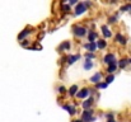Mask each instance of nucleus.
Returning a JSON list of instances; mask_svg holds the SVG:
<instances>
[{
  "instance_id": "nucleus-1",
  "label": "nucleus",
  "mask_w": 131,
  "mask_h": 122,
  "mask_svg": "<svg viewBox=\"0 0 131 122\" xmlns=\"http://www.w3.org/2000/svg\"><path fill=\"white\" fill-rule=\"evenodd\" d=\"M73 33H74L75 37L82 38V37H84L88 33V29L85 27H83V26H74L73 27Z\"/></svg>"
},
{
  "instance_id": "nucleus-2",
  "label": "nucleus",
  "mask_w": 131,
  "mask_h": 122,
  "mask_svg": "<svg viewBox=\"0 0 131 122\" xmlns=\"http://www.w3.org/2000/svg\"><path fill=\"white\" fill-rule=\"evenodd\" d=\"M82 121L83 122H92L94 121V117H93V111L89 108V109H84L83 115H82Z\"/></svg>"
},
{
  "instance_id": "nucleus-3",
  "label": "nucleus",
  "mask_w": 131,
  "mask_h": 122,
  "mask_svg": "<svg viewBox=\"0 0 131 122\" xmlns=\"http://www.w3.org/2000/svg\"><path fill=\"white\" fill-rule=\"evenodd\" d=\"M87 12V6L84 5V3H78L75 4V9H74V13L75 15H82L83 13Z\"/></svg>"
},
{
  "instance_id": "nucleus-4",
  "label": "nucleus",
  "mask_w": 131,
  "mask_h": 122,
  "mask_svg": "<svg viewBox=\"0 0 131 122\" xmlns=\"http://www.w3.org/2000/svg\"><path fill=\"white\" fill-rule=\"evenodd\" d=\"M103 62L107 64V65L117 62V60H116V55H115V53H107V55L104 56V59H103Z\"/></svg>"
},
{
  "instance_id": "nucleus-5",
  "label": "nucleus",
  "mask_w": 131,
  "mask_h": 122,
  "mask_svg": "<svg viewBox=\"0 0 131 122\" xmlns=\"http://www.w3.org/2000/svg\"><path fill=\"white\" fill-rule=\"evenodd\" d=\"M90 89H87V88H84V89H82L80 92H77V97L79 98V99H85V98H88V95L90 94Z\"/></svg>"
},
{
  "instance_id": "nucleus-6",
  "label": "nucleus",
  "mask_w": 131,
  "mask_h": 122,
  "mask_svg": "<svg viewBox=\"0 0 131 122\" xmlns=\"http://www.w3.org/2000/svg\"><path fill=\"white\" fill-rule=\"evenodd\" d=\"M79 59H80V55H79V53H78V55H69V56H66V62H68L69 65H71V64L77 62Z\"/></svg>"
},
{
  "instance_id": "nucleus-7",
  "label": "nucleus",
  "mask_w": 131,
  "mask_h": 122,
  "mask_svg": "<svg viewBox=\"0 0 131 122\" xmlns=\"http://www.w3.org/2000/svg\"><path fill=\"white\" fill-rule=\"evenodd\" d=\"M70 47H71V45H70V42L69 41H64L60 46H59V51L60 52H64V51H69L70 50Z\"/></svg>"
},
{
  "instance_id": "nucleus-8",
  "label": "nucleus",
  "mask_w": 131,
  "mask_h": 122,
  "mask_svg": "<svg viewBox=\"0 0 131 122\" xmlns=\"http://www.w3.org/2000/svg\"><path fill=\"white\" fill-rule=\"evenodd\" d=\"M102 33H103V36H104V38H110V37H112V32H111V29L108 28V26H102Z\"/></svg>"
},
{
  "instance_id": "nucleus-9",
  "label": "nucleus",
  "mask_w": 131,
  "mask_h": 122,
  "mask_svg": "<svg viewBox=\"0 0 131 122\" xmlns=\"http://www.w3.org/2000/svg\"><path fill=\"white\" fill-rule=\"evenodd\" d=\"M84 47H85V50H87L88 52H94V51L97 50L95 42H87V43L84 45Z\"/></svg>"
},
{
  "instance_id": "nucleus-10",
  "label": "nucleus",
  "mask_w": 131,
  "mask_h": 122,
  "mask_svg": "<svg viewBox=\"0 0 131 122\" xmlns=\"http://www.w3.org/2000/svg\"><path fill=\"white\" fill-rule=\"evenodd\" d=\"M93 102H94L93 98H88V99H85V101L82 103V107H83L84 109H89V108L93 106Z\"/></svg>"
},
{
  "instance_id": "nucleus-11",
  "label": "nucleus",
  "mask_w": 131,
  "mask_h": 122,
  "mask_svg": "<svg viewBox=\"0 0 131 122\" xmlns=\"http://www.w3.org/2000/svg\"><path fill=\"white\" fill-rule=\"evenodd\" d=\"M129 64H130V59H121V60L117 62V66H118L120 69H125Z\"/></svg>"
},
{
  "instance_id": "nucleus-12",
  "label": "nucleus",
  "mask_w": 131,
  "mask_h": 122,
  "mask_svg": "<svg viewBox=\"0 0 131 122\" xmlns=\"http://www.w3.org/2000/svg\"><path fill=\"white\" fill-rule=\"evenodd\" d=\"M62 108L65 109V111H68L71 116H74L75 113H77V109H75V107H73V106H70V104H64L62 106Z\"/></svg>"
},
{
  "instance_id": "nucleus-13",
  "label": "nucleus",
  "mask_w": 131,
  "mask_h": 122,
  "mask_svg": "<svg viewBox=\"0 0 131 122\" xmlns=\"http://www.w3.org/2000/svg\"><path fill=\"white\" fill-rule=\"evenodd\" d=\"M97 38H98V33L93 31H88V42H95Z\"/></svg>"
},
{
  "instance_id": "nucleus-14",
  "label": "nucleus",
  "mask_w": 131,
  "mask_h": 122,
  "mask_svg": "<svg viewBox=\"0 0 131 122\" xmlns=\"http://www.w3.org/2000/svg\"><path fill=\"white\" fill-rule=\"evenodd\" d=\"M115 40H116V42H118V43H121V45H126V43H127V40H126L121 33H117L116 37H115Z\"/></svg>"
},
{
  "instance_id": "nucleus-15",
  "label": "nucleus",
  "mask_w": 131,
  "mask_h": 122,
  "mask_svg": "<svg viewBox=\"0 0 131 122\" xmlns=\"http://www.w3.org/2000/svg\"><path fill=\"white\" fill-rule=\"evenodd\" d=\"M95 46H97V48L103 50V48L107 47V41L106 40H98L97 42H95Z\"/></svg>"
},
{
  "instance_id": "nucleus-16",
  "label": "nucleus",
  "mask_w": 131,
  "mask_h": 122,
  "mask_svg": "<svg viewBox=\"0 0 131 122\" xmlns=\"http://www.w3.org/2000/svg\"><path fill=\"white\" fill-rule=\"evenodd\" d=\"M101 79H102V74H101V73H95V74L90 78V81H92L93 84H97V83L101 81Z\"/></svg>"
},
{
  "instance_id": "nucleus-17",
  "label": "nucleus",
  "mask_w": 131,
  "mask_h": 122,
  "mask_svg": "<svg viewBox=\"0 0 131 122\" xmlns=\"http://www.w3.org/2000/svg\"><path fill=\"white\" fill-rule=\"evenodd\" d=\"M116 69H117V62L110 64V65L107 66V74H113V73L116 71Z\"/></svg>"
},
{
  "instance_id": "nucleus-18",
  "label": "nucleus",
  "mask_w": 131,
  "mask_h": 122,
  "mask_svg": "<svg viewBox=\"0 0 131 122\" xmlns=\"http://www.w3.org/2000/svg\"><path fill=\"white\" fill-rule=\"evenodd\" d=\"M29 33H31V31H28L27 28H26V29H23V32H20V33H19V36H18V41L24 40V38H26V37H27Z\"/></svg>"
},
{
  "instance_id": "nucleus-19",
  "label": "nucleus",
  "mask_w": 131,
  "mask_h": 122,
  "mask_svg": "<svg viewBox=\"0 0 131 122\" xmlns=\"http://www.w3.org/2000/svg\"><path fill=\"white\" fill-rule=\"evenodd\" d=\"M68 92H69V94H70V95H75V94H77V92H78V85H71V86H70V89H69Z\"/></svg>"
},
{
  "instance_id": "nucleus-20",
  "label": "nucleus",
  "mask_w": 131,
  "mask_h": 122,
  "mask_svg": "<svg viewBox=\"0 0 131 122\" xmlns=\"http://www.w3.org/2000/svg\"><path fill=\"white\" fill-rule=\"evenodd\" d=\"M83 68H84V70H90V69L93 68V62H92L90 60H87V61L84 62Z\"/></svg>"
},
{
  "instance_id": "nucleus-21",
  "label": "nucleus",
  "mask_w": 131,
  "mask_h": 122,
  "mask_svg": "<svg viewBox=\"0 0 131 122\" xmlns=\"http://www.w3.org/2000/svg\"><path fill=\"white\" fill-rule=\"evenodd\" d=\"M107 85H108V84H107L106 81H104V83H97V84H95V88H97V89H104Z\"/></svg>"
},
{
  "instance_id": "nucleus-22",
  "label": "nucleus",
  "mask_w": 131,
  "mask_h": 122,
  "mask_svg": "<svg viewBox=\"0 0 131 122\" xmlns=\"http://www.w3.org/2000/svg\"><path fill=\"white\" fill-rule=\"evenodd\" d=\"M113 80H115V75H113V74H108L107 78H106V83L110 84V83H112Z\"/></svg>"
},
{
  "instance_id": "nucleus-23",
  "label": "nucleus",
  "mask_w": 131,
  "mask_h": 122,
  "mask_svg": "<svg viewBox=\"0 0 131 122\" xmlns=\"http://www.w3.org/2000/svg\"><path fill=\"white\" fill-rule=\"evenodd\" d=\"M94 57H95L94 52H87V53H85V60H92V59H94Z\"/></svg>"
},
{
  "instance_id": "nucleus-24",
  "label": "nucleus",
  "mask_w": 131,
  "mask_h": 122,
  "mask_svg": "<svg viewBox=\"0 0 131 122\" xmlns=\"http://www.w3.org/2000/svg\"><path fill=\"white\" fill-rule=\"evenodd\" d=\"M61 9H62V12H64V13H70V10H71V8H70V5H69V4H68V5H64Z\"/></svg>"
},
{
  "instance_id": "nucleus-25",
  "label": "nucleus",
  "mask_w": 131,
  "mask_h": 122,
  "mask_svg": "<svg viewBox=\"0 0 131 122\" xmlns=\"http://www.w3.org/2000/svg\"><path fill=\"white\" fill-rule=\"evenodd\" d=\"M117 22V17H110L108 18V23L110 24H113V23H116Z\"/></svg>"
},
{
  "instance_id": "nucleus-26",
  "label": "nucleus",
  "mask_w": 131,
  "mask_h": 122,
  "mask_svg": "<svg viewBox=\"0 0 131 122\" xmlns=\"http://www.w3.org/2000/svg\"><path fill=\"white\" fill-rule=\"evenodd\" d=\"M59 93H60V94H65V93H66L65 86H59Z\"/></svg>"
},
{
  "instance_id": "nucleus-27",
  "label": "nucleus",
  "mask_w": 131,
  "mask_h": 122,
  "mask_svg": "<svg viewBox=\"0 0 131 122\" xmlns=\"http://www.w3.org/2000/svg\"><path fill=\"white\" fill-rule=\"evenodd\" d=\"M68 1H69V5H75L79 3V0H68Z\"/></svg>"
},
{
  "instance_id": "nucleus-28",
  "label": "nucleus",
  "mask_w": 131,
  "mask_h": 122,
  "mask_svg": "<svg viewBox=\"0 0 131 122\" xmlns=\"http://www.w3.org/2000/svg\"><path fill=\"white\" fill-rule=\"evenodd\" d=\"M121 12H127V4L126 5H124V6H121V9H120Z\"/></svg>"
},
{
  "instance_id": "nucleus-29",
  "label": "nucleus",
  "mask_w": 131,
  "mask_h": 122,
  "mask_svg": "<svg viewBox=\"0 0 131 122\" xmlns=\"http://www.w3.org/2000/svg\"><path fill=\"white\" fill-rule=\"evenodd\" d=\"M106 117H107V120H112L113 118V113H108Z\"/></svg>"
},
{
  "instance_id": "nucleus-30",
  "label": "nucleus",
  "mask_w": 131,
  "mask_h": 122,
  "mask_svg": "<svg viewBox=\"0 0 131 122\" xmlns=\"http://www.w3.org/2000/svg\"><path fill=\"white\" fill-rule=\"evenodd\" d=\"M84 5H85V6H87V8H89V6H90V5H92V3H90V1H89V0H87V1H85V3H84Z\"/></svg>"
},
{
  "instance_id": "nucleus-31",
  "label": "nucleus",
  "mask_w": 131,
  "mask_h": 122,
  "mask_svg": "<svg viewBox=\"0 0 131 122\" xmlns=\"http://www.w3.org/2000/svg\"><path fill=\"white\" fill-rule=\"evenodd\" d=\"M127 12H131V4L130 3L127 4Z\"/></svg>"
},
{
  "instance_id": "nucleus-32",
  "label": "nucleus",
  "mask_w": 131,
  "mask_h": 122,
  "mask_svg": "<svg viewBox=\"0 0 131 122\" xmlns=\"http://www.w3.org/2000/svg\"><path fill=\"white\" fill-rule=\"evenodd\" d=\"M110 3H111V4H116V3H117V0H110Z\"/></svg>"
},
{
  "instance_id": "nucleus-33",
  "label": "nucleus",
  "mask_w": 131,
  "mask_h": 122,
  "mask_svg": "<svg viewBox=\"0 0 131 122\" xmlns=\"http://www.w3.org/2000/svg\"><path fill=\"white\" fill-rule=\"evenodd\" d=\"M73 122H83L82 120H73Z\"/></svg>"
},
{
  "instance_id": "nucleus-34",
  "label": "nucleus",
  "mask_w": 131,
  "mask_h": 122,
  "mask_svg": "<svg viewBox=\"0 0 131 122\" xmlns=\"http://www.w3.org/2000/svg\"><path fill=\"white\" fill-rule=\"evenodd\" d=\"M107 122H116V121H115V120L112 118V120H107Z\"/></svg>"
},
{
  "instance_id": "nucleus-35",
  "label": "nucleus",
  "mask_w": 131,
  "mask_h": 122,
  "mask_svg": "<svg viewBox=\"0 0 131 122\" xmlns=\"http://www.w3.org/2000/svg\"><path fill=\"white\" fill-rule=\"evenodd\" d=\"M130 64H131V59H130Z\"/></svg>"
},
{
  "instance_id": "nucleus-36",
  "label": "nucleus",
  "mask_w": 131,
  "mask_h": 122,
  "mask_svg": "<svg viewBox=\"0 0 131 122\" xmlns=\"http://www.w3.org/2000/svg\"><path fill=\"white\" fill-rule=\"evenodd\" d=\"M129 1H131V0H129Z\"/></svg>"
}]
</instances>
